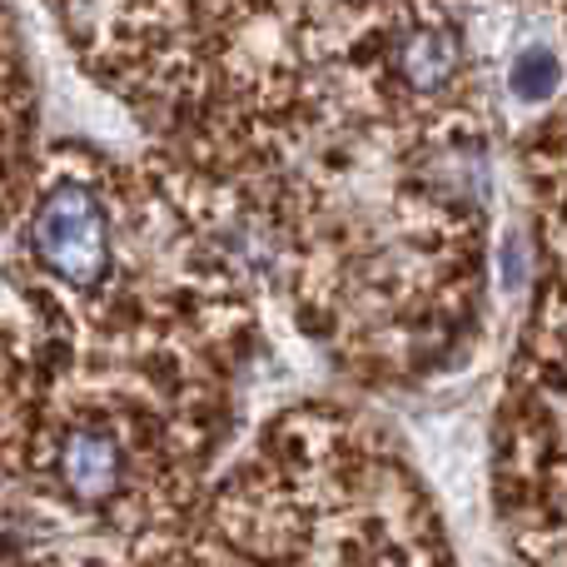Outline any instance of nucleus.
I'll return each mask as SVG.
<instances>
[{
    "label": "nucleus",
    "mask_w": 567,
    "mask_h": 567,
    "mask_svg": "<svg viewBox=\"0 0 567 567\" xmlns=\"http://www.w3.org/2000/svg\"><path fill=\"white\" fill-rule=\"evenodd\" d=\"M199 528L259 567H449L409 463L343 409H293L209 493Z\"/></svg>",
    "instance_id": "obj_1"
},
{
    "label": "nucleus",
    "mask_w": 567,
    "mask_h": 567,
    "mask_svg": "<svg viewBox=\"0 0 567 567\" xmlns=\"http://www.w3.org/2000/svg\"><path fill=\"white\" fill-rule=\"evenodd\" d=\"M523 169H528V185L538 195L543 235L558 255V275H567V100L548 105L543 125H533L528 145H523Z\"/></svg>",
    "instance_id": "obj_3"
},
{
    "label": "nucleus",
    "mask_w": 567,
    "mask_h": 567,
    "mask_svg": "<svg viewBox=\"0 0 567 567\" xmlns=\"http://www.w3.org/2000/svg\"><path fill=\"white\" fill-rule=\"evenodd\" d=\"M563 90H567V65L548 40H523L508 55V65H503V95L513 105L548 110V105H558Z\"/></svg>",
    "instance_id": "obj_4"
},
{
    "label": "nucleus",
    "mask_w": 567,
    "mask_h": 567,
    "mask_svg": "<svg viewBox=\"0 0 567 567\" xmlns=\"http://www.w3.org/2000/svg\"><path fill=\"white\" fill-rule=\"evenodd\" d=\"M493 483L513 548L538 567H567V275L548 279L513 353Z\"/></svg>",
    "instance_id": "obj_2"
}]
</instances>
